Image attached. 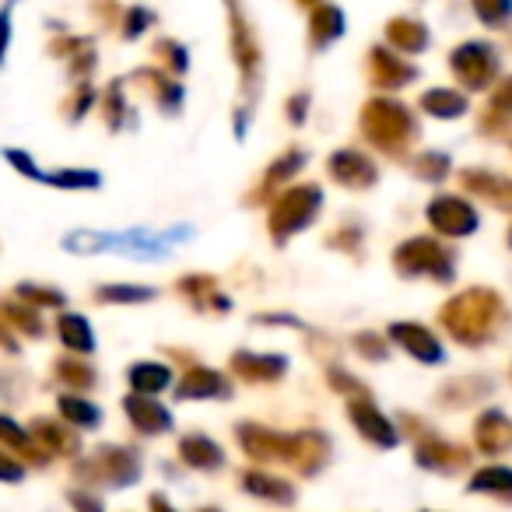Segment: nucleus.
Masks as SVG:
<instances>
[{"label":"nucleus","mask_w":512,"mask_h":512,"mask_svg":"<svg viewBox=\"0 0 512 512\" xmlns=\"http://www.w3.org/2000/svg\"><path fill=\"white\" fill-rule=\"evenodd\" d=\"M60 330H64L67 344H71L74 351H92V330L81 323V316H64V320H60Z\"/></svg>","instance_id":"obj_1"},{"label":"nucleus","mask_w":512,"mask_h":512,"mask_svg":"<svg viewBox=\"0 0 512 512\" xmlns=\"http://www.w3.org/2000/svg\"><path fill=\"white\" fill-rule=\"evenodd\" d=\"M393 334H400V341H407V351H414V355L439 358V344H435L428 334H418L414 327H400V330H393Z\"/></svg>","instance_id":"obj_2"},{"label":"nucleus","mask_w":512,"mask_h":512,"mask_svg":"<svg viewBox=\"0 0 512 512\" xmlns=\"http://www.w3.org/2000/svg\"><path fill=\"white\" fill-rule=\"evenodd\" d=\"M134 383L137 386H148V390H162V386H169V372L158 369V365H137V369H134Z\"/></svg>","instance_id":"obj_3"},{"label":"nucleus","mask_w":512,"mask_h":512,"mask_svg":"<svg viewBox=\"0 0 512 512\" xmlns=\"http://www.w3.org/2000/svg\"><path fill=\"white\" fill-rule=\"evenodd\" d=\"M60 404H64V414H71L74 421H99L95 407H81L85 400H60Z\"/></svg>","instance_id":"obj_4"}]
</instances>
